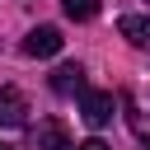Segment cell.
<instances>
[{
	"mask_svg": "<svg viewBox=\"0 0 150 150\" xmlns=\"http://www.w3.org/2000/svg\"><path fill=\"white\" fill-rule=\"evenodd\" d=\"M117 33H122L131 47L150 52V19H145V14H122V19H117Z\"/></svg>",
	"mask_w": 150,
	"mask_h": 150,
	"instance_id": "cell-4",
	"label": "cell"
},
{
	"mask_svg": "<svg viewBox=\"0 0 150 150\" xmlns=\"http://www.w3.org/2000/svg\"><path fill=\"white\" fill-rule=\"evenodd\" d=\"M80 112H84V122L98 131V127H108L112 122V94L108 89H84L80 94Z\"/></svg>",
	"mask_w": 150,
	"mask_h": 150,
	"instance_id": "cell-2",
	"label": "cell"
},
{
	"mask_svg": "<svg viewBox=\"0 0 150 150\" xmlns=\"http://www.w3.org/2000/svg\"><path fill=\"white\" fill-rule=\"evenodd\" d=\"M38 150H75V145H70L66 127H61L56 117H47V122L38 127Z\"/></svg>",
	"mask_w": 150,
	"mask_h": 150,
	"instance_id": "cell-6",
	"label": "cell"
},
{
	"mask_svg": "<svg viewBox=\"0 0 150 150\" xmlns=\"http://www.w3.org/2000/svg\"><path fill=\"white\" fill-rule=\"evenodd\" d=\"M75 150H112V145H108V141H98V136H94V141H84V145H75Z\"/></svg>",
	"mask_w": 150,
	"mask_h": 150,
	"instance_id": "cell-8",
	"label": "cell"
},
{
	"mask_svg": "<svg viewBox=\"0 0 150 150\" xmlns=\"http://www.w3.org/2000/svg\"><path fill=\"white\" fill-rule=\"evenodd\" d=\"M0 150H14V145H0Z\"/></svg>",
	"mask_w": 150,
	"mask_h": 150,
	"instance_id": "cell-9",
	"label": "cell"
},
{
	"mask_svg": "<svg viewBox=\"0 0 150 150\" xmlns=\"http://www.w3.org/2000/svg\"><path fill=\"white\" fill-rule=\"evenodd\" d=\"M52 89H56V94H84V70H80L75 61L56 66V70H52Z\"/></svg>",
	"mask_w": 150,
	"mask_h": 150,
	"instance_id": "cell-5",
	"label": "cell"
},
{
	"mask_svg": "<svg viewBox=\"0 0 150 150\" xmlns=\"http://www.w3.org/2000/svg\"><path fill=\"white\" fill-rule=\"evenodd\" d=\"M0 127H5V131L28 127V98H23V89H14V84L0 89Z\"/></svg>",
	"mask_w": 150,
	"mask_h": 150,
	"instance_id": "cell-1",
	"label": "cell"
},
{
	"mask_svg": "<svg viewBox=\"0 0 150 150\" xmlns=\"http://www.w3.org/2000/svg\"><path fill=\"white\" fill-rule=\"evenodd\" d=\"M61 28H52V23H42V28H33L28 38H23V56H56L61 52Z\"/></svg>",
	"mask_w": 150,
	"mask_h": 150,
	"instance_id": "cell-3",
	"label": "cell"
},
{
	"mask_svg": "<svg viewBox=\"0 0 150 150\" xmlns=\"http://www.w3.org/2000/svg\"><path fill=\"white\" fill-rule=\"evenodd\" d=\"M61 9H66L70 19H80V23H84V19H94V14H98V0H61Z\"/></svg>",
	"mask_w": 150,
	"mask_h": 150,
	"instance_id": "cell-7",
	"label": "cell"
}]
</instances>
